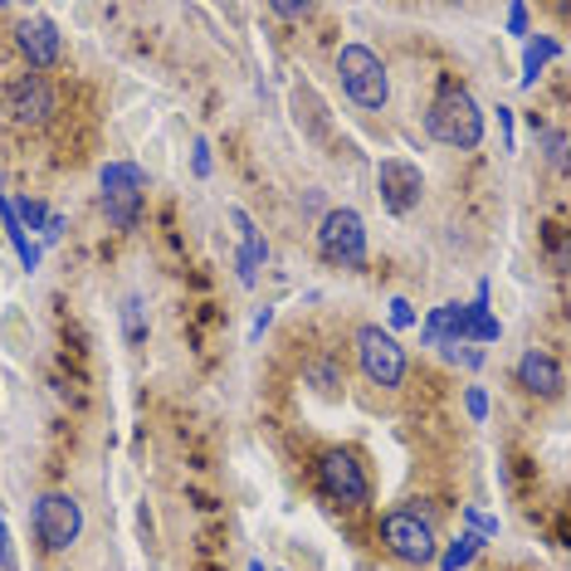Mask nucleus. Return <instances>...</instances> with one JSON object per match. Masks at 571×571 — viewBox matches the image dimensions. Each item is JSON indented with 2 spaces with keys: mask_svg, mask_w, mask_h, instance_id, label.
Returning <instances> with one entry per match:
<instances>
[{
  "mask_svg": "<svg viewBox=\"0 0 571 571\" xmlns=\"http://www.w3.org/2000/svg\"><path fill=\"white\" fill-rule=\"evenodd\" d=\"M425 132H430L439 147L474 152L483 142V108H479V98L469 93L464 83L439 79L430 108H425Z\"/></svg>",
  "mask_w": 571,
  "mask_h": 571,
  "instance_id": "obj_1",
  "label": "nucleus"
},
{
  "mask_svg": "<svg viewBox=\"0 0 571 571\" xmlns=\"http://www.w3.org/2000/svg\"><path fill=\"white\" fill-rule=\"evenodd\" d=\"M337 79H343V93L361 113H381L391 103V74L387 59H381L371 44H343L337 49Z\"/></svg>",
  "mask_w": 571,
  "mask_h": 571,
  "instance_id": "obj_2",
  "label": "nucleus"
},
{
  "mask_svg": "<svg viewBox=\"0 0 571 571\" xmlns=\"http://www.w3.org/2000/svg\"><path fill=\"white\" fill-rule=\"evenodd\" d=\"M351 351H357L361 377L381 391H401L405 377H411V357H405L401 337L387 333L381 323H361L357 333H351Z\"/></svg>",
  "mask_w": 571,
  "mask_h": 571,
  "instance_id": "obj_3",
  "label": "nucleus"
},
{
  "mask_svg": "<svg viewBox=\"0 0 571 571\" xmlns=\"http://www.w3.org/2000/svg\"><path fill=\"white\" fill-rule=\"evenodd\" d=\"M313 483L327 503H337V508H367L371 503L367 464H361V455H351V449H343V445L323 449V455L313 459Z\"/></svg>",
  "mask_w": 571,
  "mask_h": 571,
  "instance_id": "obj_4",
  "label": "nucleus"
},
{
  "mask_svg": "<svg viewBox=\"0 0 571 571\" xmlns=\"http://www.w3.org/2000/svg\"><path fill=\"white\" fill-rule=\"evenodd\" d=\"M317 255L333 269H367V220L351 205H333L317 220Z\"/></svg>",
  "mask_w": 571,
  "mask_h": 571,
  "instance_id": "obj_5",
  "label": "nucleus"
},
{
  "mask_svg": "<svg viewBox=\"0 0 571 571\" xmlns=\"http://www.w3.org/2000/svg\"><path fill=\"white\" fill-rule=\"evenodd\" d=\"M98 186H103V215L113 229H137L142 220V195H147V171L137 161H108L98 171Z\"/></svg>",
  "mask_w": 571,
  "mask_h": 571,
  "instance_id": "obj_6",
  "label": "nucleus"
},
{
  "mask_svg": "<svg viewBox=\"0 0 571 571\" xmlns=\"http://www.w3.org/2000/svg\"><path fill=\"white\" fill-rule=\"evenodd\" d=\"M381 547L405 567H430L439 552V537L430 518H421V508H391L381 518Z\"/></svg>",
  "mask_w": 571,
  "mask_h": 571,
  "instance_id": "obj_7",
  "label": "nucleus"
},
{
  "mask_svg": "<svg viewBox=\"0 0 571 571\" xmlns=\"http://www.w3.org/2000/svg\"><path fill=\"white\" fill-rule=\"evenodd\" d=\"M0 103H5V117L15 127L40 132L59 117V88H54L49 74H15V79L5 83V98H0Z\"/></svg>",
  "mask_w": 571,
  "mask_h": 571,
  "instance_id": "obj_8",
  "label": "nucleus"
},
{
  "mask_svg": "<svg viewBox=\"0 0 571 571\" xmlns=\"http://www.w3.org/2000/svg\"><path fill=\"white\" fill-rule=\"evenodd\" d=\"M83 533V508L74 493H44L35 503V537L44 552H69Z\"/></svg>",
  "mask_w": 571,
  "mask_h": 571,
  "instance_id": "obj_9",
  "label": "nucleus"
},
{
  "mask_svg": "<svg viewBox=\"0 0 571 571\" xmlns=\"http://www.w3.org/2000/svg\"><path fill=\"white\" fill-rule=\"evenodd\" d=\"M377 191H381V205L391 215H411L415 205L425 201V171L405 157H387L377 167Z\"/></svg>",
  "mask_w": 571,
  "mask_h": 571,
  "instance_id": "obj_10",
  "label": "nucleus"
},
{
  "mask_svg": "<svg viewBox=\"0 0 571 571\" xmlns=\"http://www.w3.org/2000/svg\"><path fill=\"white\" fill-rule=\"evenodd\" d=\"M15 49L30 64V74H49L64 64V35L49 15H30L15 25Z\"/></svg>",
  "mask_w": 571,
  "mask_h": 571,
  "instance_id": "obj_11",
  "label": "nucleus"
},
{
  "mask_svg": "<svg viewBox=\"0 0 571 571\" xmlns=\"http://www.w3.org/2000/svg\"><path fill=\"white\" fill-rule=\"evenodd\" d=\"M513 377H518V387H523L527 395H542V401L562 395V387H567L562 361H557L547 347H527L523 357H518V367H513Z\"/></svg>",
  "mask_w": 571,
  "mask_h": 571,
  "instance_id": "obj_12",
  "label": "nucleus"
},
{
  "mask_svg": "<svg viewBox=\"0 0 571 571\" xmlns=\"http://www.w3.org/2000/svg\"><path fill=\"white\" fill-rule=\"evenodd\" d=\"M464 323H469V303H439L421 323V343L425 347H459L464 343Z\"/></svg>",
  "mask_w": 571,
  "mask_h": 571,
  "instance_id": "obj_13",
  "label": "nucleus"
},
{
  "mask_svg": "<svg viewBox=\"0 0 571 571\" xmlns=\"http://www.w3.org/2000/svg\"><path fill=\"white\" fill-rule=\"evenodd\" d=\"M229 220H235V229H239V255H235V269H239V283H255L259 279V264L269 259V245H264V235L255 229V220H249L245 205H229Z\"/></svg>",
  "mask_w": 571,
  "mask_h": 571,
  "instance_id": "obj_14",
  "label": "nucleus"
},
{
  "mask_svg": "<svg viewBox=\"0 0 571 571\" xmlns=\"http://www.w3.org/2000/svg\"><path fill=\"white\" fill-rule=\"evenodd\" d=\"M0 229H5V239H10V249H15L20 269L35 273V269H40V245L25 235V225L15 220V205H10V195H0Z\"/></svg>",
  "mask_w": 571,
  "mask_h": 571,
  "instance_id": "obj_15",
  "label": "nucleus"
},
{
  "mask_svg": "<svg viewBox=\"0 0 571 571\" xmlns=\"http://www.w3.org/2000/svg\"><path fill=\"white\" fill-rule=\"evenodd\" d=\"M552 59H562V40H552V35H533L523 44V88H533L537 79H542V69Z\"/></svg>",
  "mask_w": 571,
  "mask_h": 571,
  "instance_id": "obj_16",
  "label": "nucleus"
},
{
  "mask_svg": "<svg viewBox=\"0 0 571 571\" xmlns=\"http://www.w3.org/2000/svg\"><path fill=\"white\" fill-rule=\"evenodd\" d=\"M483 552V537L474 533V527H469V533H459L455 542H445L435 552V562H439V571H464L469 562H474V557Z\"/></svg>",
  "mask_w": 571,
  "mask_h": 571,
  "instance_id": "obj_17",
  "label": "nucleus"
},
{
  "mask_svg": "<svg viewBox=\"0 0 571 571\" xmlns=\"http://www.w3.org/2000/svg\"><path fill=\"white\" fill-rule=\"evenodd\" d=\"M10 205H15V220L25 225V235L30 229H40L44 235V225H49V205L35 201V195H20V201H10Z\"/></svg>",
  "mask_w": 571,
  "mask_h": 571,
  "instance_id": "obj_18",
  "label": "nucleus"
},
{
  "mask_svg": "<svg viewBox=\"0 0 571 571\" xmlns=\"http://www.w3.org/2000/svg\"><path fill=\"white\" fill-rule=\"evenodd\" d=\"M123 337L132 347L147 343V307H142V299H127L123 303Z\"/></svg>",
  "mask_w": 571,
  "mask_h": 571,
  "instance_id": "obj_19",
  "label": "nucleus"
},
{
  "mask_svg": "<svg viewBox=\"0 0 571 571\" xmlns=\"http://www.w3.org/2000/svg\"><path fill=\"white\" fill-rule=\"evenodd\" d=\"M547 161H552L557 176H567V132L562 127L547 132Z\"/></svg>",
  "mask_w": 571,
  "mask_h": 571,
  "instance_id": "obj_20",
  "label": "nucleus"
},
{
  "mask_svg": "<svg viewBox=\"0 0 571 571\" xmlns=\"http://www.w3.org/2000/svg\"><path fill=\"white\" fill-rule=\"evenodd\" d=\"M307 377L317 381V391H337V387H343V371H337L333 361H313V367H307Z\"/></svg>",
  "mask_w": 571,
  "mask_h": 571,
  "instance_id": "obj_21",
  "label": "nucleus"
},
{
  "mask_svg": "<svg viewBox=\"0 0 571 571\" xmlns=\"http://www.w3.org/2000/svg\"><path fill=\"white\" fill-rule=\"evenodd\" d=\"M387 307H391V327H387V333H401V327L421 323V317H415V307H411V299H391Z\"/></svg>",
  "mask_w": 571,
  "mask_h": 571,
  "instance_id": "obj_22",
  "label": "nucleus"
},
{
  "mask_svg": "<svg viewBox=\"0 0 571 571\" xmlns=\"http://www.w3.org/2000/svg\"><path fill=\"white\" fill-rule=\"evenodd\" d=\"M0 571H20V557H15V542H10L5 513H0Z\"/></svg>",
  "mask_w": 571,
  "mask_h": 571,
  "instance_id": "obj_23",
  "label": "nucleus"
},
{
  "mask_svg": "<svg viewBox=\"0 0 571 571\" xmlns=\"http://www.w3.org/2000/svg\"><path fill=\"white\" fill-rule=\"evenodd\" d=\"M464 411L474 415L479 425L489 421V391H483V387H469V391H464Z\"/></svg>",
  "mask_w": 571,
  "mask_h": 571,
  "instance_id": "obj_24",
  "label": "nucleus"
},
{
  "mask_svg": "<svg viewBox=\"0 0 571 571\" xmlns=\"http://www.w3.org/2000/svg\"><path fill=\"white\" fill-rule=\"evenodd\" d=\"M191 167H195V176H201V181L215 171V161H211V142H195V147H191Z\"/></svg>",
  "mask_w": 571,
  "mask_h": 571,
  "instance_id": "obj_25",
  "label": "nucleus"
},
{
  "mask_svg": "<svg viewBox=\"0 0 571 571\" xmlns=\"http://www.w3.org/2000/svg\"><path fill=\"white\" fill-rule=\"evenodd\" d=\"M445 351H449V361H464V367H483V347L459 343V347H445Z\"/></svg>",
  "mask_w": 571,
  "mask_h": 571,
  "instance_id": "obj_26",
  "label": "nucleus"
},
{
  "mask_svg": "<svg viewBox=\"0 0 571 571\" xmlns=\"http://www.w3.org/2000/svg\"><path fill=\"white\" fill-rule=\"evenodd\" d=\"M527 15H533L527 5H508V35H527Z\"/></svg>",
  "mask_w": 571,
  "mask_h": 571,
  "instance_id": "obj_27",
  "label": "nucleus"
},
{
  "mask_svg": "<svg viewBox=\"0 0 571 571\" xmlns=\"http://www.w3.org/2000/svg\"><path fill=\"white\" fill-rule=\"evenodd\" d=\"M499 127H503V147L513 152V108H499Z\"/></svg>",
  "mask_w": 571,
  "mask_h": 571,
  "instance_id": "obj_28",
  "label": "nucleus"
},
{
  "mask_svg": "<svg viewBox=\"0 0 571 571\" xmlns=\"http://www.w3.org/2000/svg\"><path fill=\"white\" fill-rule=\"evenodd\" d=\"M269 323H273V307H259V313H255V327H249V343H255V337H259Z\"/></svg>",
  "mask_w": 571,
  "mask_h": 571,
  "instance_id": "obj_29",
  "label": "nucleus"
},
{
  "mask_svg": "<svg viewBox=\"0 0 571 571\" xmlns=\"http://www.w3.org/2000/svg\"><path fill=\"white\" fill-rule=\"evenodd\" d=\"M269 10H273L279 20H303V15H307V5H269Z\"/></svg>",
  "mask_w": 571,
  "mask_h": 571,
  "instance_id": "obj_30",
  "label": "nucleus"
},
{
  "mask_svg": "<svg viewBox=\"0 0 571 571\" xmlns=\"http://www.w3.org/2000/svg\"><path fill=\"white\" fill-rule=\"evenodd\" d=\"M249 571H269V567H264V562H259V557H255V562H249Z\"/></svg>",
  "mask_w": 571,
  "mask_h": 571,
  "instance_id": "obj_31",
  "label": "nucleus"
}]
</instances>
